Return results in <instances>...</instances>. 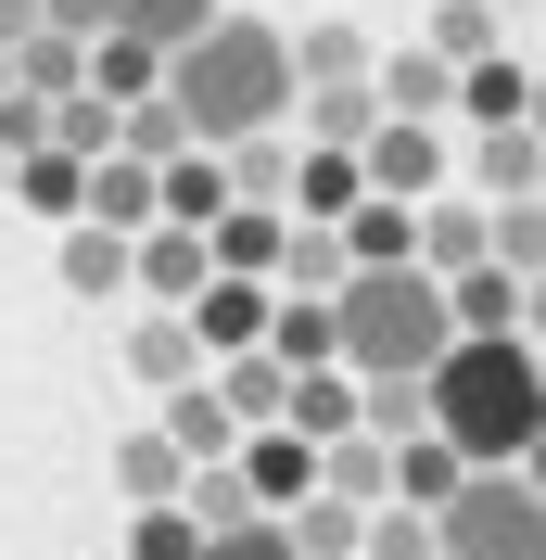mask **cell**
Returning a JSON list of instances; mask_svg holds the SVG:
<instances>
[{"mask_svg": "<svg viewBox=\"0 0 546 560\" xmlns=\"http://www.w3.org/2000/svg\"><path fill=\"white\" fill-rule=\"evenodd\" d=\"M166 103L191 115V140H254V128H280V115H293V38L216 0L204 26L166 51Z\"/></svg>", "mask_w": 546, "mask_h": 560, "instance_id": "obj_1", "label": "cell"}, {"mask_svg": "<svg viewBox=\"0 0 546 560\" xmlns=\"http://www.w3.org/2000/svg\"><path fill=\"white\" fill-rule=\"evenodd\" d=\"M419 408L458 458H521V433L546 420V370H534V331H458V345L419 370Z\"/></svg>", "mask_w": 546, "mask_h": 560, "instance_id": "obj_2", "label": "cell"}, {"mask_svg": "<svg viewBox=\"0 0 546 560\" xmlns=\"http://www.w3.org/2000/svg\"><path fill=\"white\" fill-rule=\"evenodd\" d=\"M444 345H458V318H444V268L381 255V268H343V280H331V357H343V370H432Z\"/></svg>", "mask_w": 546, "mask_h": 560, "instance_id": "obj_3", "label": "cell"}, {"mask_svg": "<svg viewBox=\"0 0 546 560\" xmlns=\"http://www.w3.org/2000/svg\"><path fill=\"white\" fill-rule=\"evenodd\" d=\"M356 166H369V191H394V205H432L444 191V140H432V115H381V128L356 140Z\"/></svg>", "mask_w": 546, "mask_h": 560, "instance_id": "obj_4", "label": "cell"}, {"mask_svg": "<svg viewBox=\"0 0 546 560\" xmlns=\"http://www.w3.org/2000/svg\"><path fill=\"white\" fill-rule=\"evenodd\" d=\"M229 458H241V485H254V510H293L318 485V433H293V420H254Z\"/></svg>", "mask_w": 546, "mask_h": 560, "instance_id": "obj_5", "label": "cell"}, {"mask_svg": "<svg viewBox=\"0 0 546 560\" xmlns=\"http://www.w3.org/2000/svg\"><path fill=\"white\" fill-rule=\"evenodd\" d=\"M76 217H103V230H153V166H140V153H90V166H76Z\"/></svg>", "mask_w": 546, "mask_h": 560, "instance_id": "obj_6", "label": "cell"}, {"mask_svg": "<svg viewBox=\"0 0 546 560\" xmlns=\"http://www.w3.org/2000/svg\"><path fill=\"white\" fill-rule=\"evenodd\" d=\"M369 90H381V115H444L458 103V65L432 38H407V51H369Z\"/></svg>", "mask_w": 546, "mask_h": 560, "instance_id": "obj_7", "label": "cell"}, {"mask_svg": "<svg viewBox=\"0 0 546 560\" xmlns=\"http://www.w3.org/2000/svg\"><path fill=\"white\" fill-rule=\"evenodd\" d=\"M153 205H166V217H191V230H204V217L229 205V153H216V140H178L166 166H153Z\"/></svg>", "mask_w": 546, "mask_h": 560, "instance_id": "obj_8", "label": "cell"}, {"mask_svg": "<svg viewBox=\"0 0 546 560\" xmlns=\"http://www.w3.org/2000/svg\"><path fill=\"white\" fill-rule=\"evenodd\" d=\"M64 293H76V306H115V293H128V230L64 217Z\"/></svg>", "mask_w": 546, "mask_h": 560, "instance_id": "obj_9", "label": "cell"}, {"mask_svg": "<svg viewBox=\"0 0 546 560\" xmlns=\"http://www.w3.org/2000/svg\"><path fill=\"white\" fill-rule=\"evenodd\" d=\"M343 268H356V255H343V230H331V217H280V255H268V280H280V293H331Z\"/></svg>", "mask_w": 546, "mask_h": 560, "instance_id": "obj_10", "label": "cell"}, {"mask_svg": "<svg viewBox=\"0 0 546 560\" xmlns=\"http://www.w3.org/2000/svg\"><path fill=\"white\" fill-rule=\"evenodd\" d=\"M293 115H306V140H343V153H356V140L381 128V90H369V77H306Z\"/></svg>", "mask_w": 546, "mask_h": 560, "instance_id": "obj_11", "label": "cell"}, {"mask_svg": "<svg viewBox=\"0 0 546 560\" xmlns=\"http://www.w3.org/2000/svg\"><path fill=\"white\" fill-rule=\"evenodd\" d=\"M444 318L458 331H521V280L496 255H471V268H444Z\"/></svg>", "mask_w": 546, "mask_h": 560, "instance_id": "obj_12", "label": "cell"}, {"mask_svg": "<svg viewBox=\"0 0 546 560\" xmlns=\"http://www.w3.org/2000/svg\"><path fill=\"white\" fill-rule=\"evenodd\" d=\"M521 90H534V77H521V51L496 38V51H471V65H458V103H444V115H471V128H509V115H521Z\"/></svg>", "mask_w": 546, "mask_h": 560, "instance_id": "obj_13", "label": "cell"}, {"mask_svg": "<svg viewBox=\"0 0 546 560\" xmlns=\"http://www.w3.org/2000/svg\"><path fill=\"white\" fill-rule=\"evenodd\" d=\"M331 230H343V255H356V268H381V255H419V205H394V191H356Z\"/></svg>", "mask_w": 546, "mask_h": 560, "instance_id": "obj_14", "label": "cell"}, {"mask_svg": "<svg viewBox=\"0 0 546 560\" xmlns=\"http://www.w3.org/2000/svg\"><path fill=\"white\" fill-rule=\"evenodd\" d=\"M153 433H166L178 458H216V446H241V420L216 408V383H204V370H191V383H166V420H153Z\"/></svg>", "mask_w": 546, "mask_h": 560, "instance_id": "obj_15", "label": "cell"}, {"mask_svg": "<svg viewBox=\"0 0 546 560\" xmlns=\"http://www.w3.org/2000/svg\"><path fill=\"white\" fill-rule=\"evenodd\" d=\"M280 191H293V217H343V205H356V191H369V166H356L343 140H306V166L280 178Z\"/></svg>", "mask_w": 546, "mask_h": 560, "instance_id": "obj_16", "label": "cell"}, {"mask_svg": "<svg viewBox=\"0 0 546 560\" xmlns=\"http://www.w3.org/2000/svg\"><path fill=\"white\" fill-rule=\"evenodd\" d=\"M90 90H103V103H140V90H166V51L128 38V26H103L90 38Z\"/></svg>", "mask_w": 546, "mask_h": 560, "instance_id": "obj_17", "label": "cell"}, {"mask_svg": "<svg viewBox=\"0 0 546 560\" xmlns=\"http://www.w3.org/2000/svg\"><path fill=\"white\" fill-rule=\"evenodd\" d=\"M534 166H546V140L521 128V115H509V128H483V140H471V178H483V205H509V191H534Z\"/></svg>", "mask_w": 546, "mask_h": 560, "instance_id": "obj_18", "label": "cell"}, {"mask_svg": "<svg viewBox=\"0 0 546 560\" xmlns=\"http://www.w3.org/2000/svg\"><path fill=\"white\" fill-rule=\"evenodd\" d=\"M280 383H293V370H280L268 345H241V357H216V408H229L241 433H254V420H280Z\"/></svg>", "mask_w": 546, "mask_h": 560, "instance_id": "obj_19", "label": "cell"}, {"mask_svg": "<svg viewBox=\"0 0 546 560\" xmlns=\"http://www.w3.org/2000/svg\"><path fill=\"white\" fill-rule=\"evenodd\" d=\"M204 255H216V268H254V280H268V255H280V217H268V205H241V191H229V205L204 217Z\"/></svg>", "mask_w": 546, "mask_h": 560, "instance_id": "obj_20", "label": "cell"}, {"mask_svg": "<svg viewBox=\"0 0 546 560\" xmlns=\"http://www.w3.org/2000/svg\"><path fill=\"white\" fill-rule=\"evenodd\" d=\"M483 255H496V268H546V191H509V205H483Z\"/></svg>", "mask_w": 546, "mask_h": 560, "instance_id": "obj_21", "label": "cell"}, {"mask_svg": "<svg viewBox=\"0 0 546 560\" xmlns=\"http://www.w3.org/2000/svg\"><path fill=\"white\" fill-rule=\"evenodd\" d=\"M128 370H140V383H153V395H166V383H191V370H204V345H191V318H140V331H128Z\"/></svg>", "mask_w": 546, "mask_h": 560, "instance_id": "obj_22", "label": "cell"}, {"mask_svg": "<svg viewBox=\"0 0 546 560\" xmlns=\"http://www.w3.org/2000/svg\"><path fill=\"white\" fill-rule=\"evenodd\" d=\"M458 471H471V458L444 446L432 420H419V433H394V497H419V510H432V497H444V485H458Z\"/></svg>", "mask_w": 546, "mask_h": 560, "instance_id": "obj_23", "label": "cell"}, {"mask_svg": "<svg viewBox=\"0 0 546 560\" xmlns=\"http://www.w3.org/2000/svg\"><path fill=\"white\" fill-rule=\"evenodd\" d=\"M306 77H369V38L343 26V13H318V26L293 38V90H306Z\"/></svg>", "mask_w": 546, "mask_h": 560, "instance_id": "obj_24", "label": "cell"}, {"mask_svg": "<svg viewBox=\"0 0 546 560\" xmlns=\"http://www.w3.org/2000/svg\"><path fill=\"white\" fill-rule=\"evenodd\" d=\"M419 38H432L444 65H471V51H496V38H509V13H496V0H444V13H432Z\"/></svg>", "mask_w": 546, "mask_h": 560, "instance_id": "obj_25", "label": "cell"}, {"mask_svg": "<svg viewBox=\"0 0 546 560\" xmlns=\"http://www.w3.org/2000/svg\"><path fill=\"white\" fill-rule=\"evenodd\" d=\"M178 471H191V458H178L166 433H153V420H140L128 446H115V485H128V497H178Z\"/></svg>", "mask_w": 546, "mask_h": 560, "instance_id": "obj_26", "label": "cell"}, {"mask_svg": "<svg viewBox=\"0 0 546 560\" xmlns=\"http://www.w3.org/2000/svg\"><path fill=\"white\" fill-rule=\"evenodd\" d=\"M483 255V205H419V268H471Z\"/></svg>", "mask_w": 546, "mask_h": 560, "instance_id": "obj_27", "label": "cell"}, {"mask_svg": "<svg viewBox=\"0 0 546 560\" xmlns=\"http://www.w3.org/2000/svg\"><path fill=\"white\" fill-rule=\"evenodd\" d=\"M204 548V523L178 510V497H140V523H128V560H191Z\"/></svg>", "mask_w": 546, "mask_h": 560, "instance_id": "obj_28", "label": "cell"}, {"mask_svg": "<svg viewBox=\"0 0 546 560\" xmlns=\"http://www.w3.org/2000/svg\"><path fill=\"white\" fill-rule=\"evenodd\" d=\"M191 560H306V548L280 535V510H254V523H216V535H204Z\"/></svg>", "mask_w": 546, "mask_h": 560, "instance_id": "obj_29", "label": "cell"}, {"mask_svg": "<svg viewBox=\"0 0 546 560\" xmlns=\"http://www.w3.org/2000/svg\"><path fill=\"white\" fill-rule=\"evenodd\" d=\"M204 13H216V0H115V26H128V38H153V51H178Z\"/></svg>", "mask_w": 546, "mask_h": 560, "instance_id": "obj_30", "label": "cell"}, {"mask_svg": "<svg viewBox=\"0 0 546 560\" xmlns=\"http://www.w3.org/2000/svg\"><path fill=\"white\" fill-rule=\"evenodd\" d=\"M521 331L546 345V268H521Z\"/></svg>", "mask_w": 546, "mask_h": 560, "instance_id": "obj_31", "label": "cell"}, {"mask_svg": "<svg viewBox=\"0 0 546 560\" xmlns=\"http://www.w3.org/2000/svg\"><path fill=\"white\" fill-rule=\"evenodd\" d=\"M38 26V0H0V51H13V38H26Z\"/></svg>", "mask_w": 546, "mask_h": 560, "instance_id": "obj_32", "label": "cell"}, {"mask_svg": "<svg viewBox=\"0 0 546 560\" xmlns=\"http://www.w3.org/2000/svg\"><path fill=\"white\" fill-rule=\"evenodd\" d=\"M521 128H534V140H546V77H534V90H521Z\"/></svg>", "mask_w": 546, "mask_h": 560, "instance_id": "obj_33", "label": "cell"}, {"mask_svg": "<svg viewBox=\"0 0 546 560\" xmlns=\"http://www.w3.org/2000/svg\"><path fill=\"white\" fill-rule=\"evenodd\" d=\"M0 205H13V153H0Z\"/></svg>", "mask_w": 546, "mask_h": 560, "instance_id": "obj_34", "label": "cell"}, {"mask_svg": "<svg viewBox=\"0 0 546 560\" xmlns=\"http://www.w3.org/2000/svg\"><path fill=\"white\" fill-rule=\"evenodd\" d=\"M0 90H13V51H0Z\"/></svg>", "mask_w": 546, "mask_h": 560, "instance_id": "obj_35", "label": "cell"}, {"mask_svg": "<svg viewBox=\"0 0 546 560\" xmlns=\"http://www.w3.org/2000/svg\"><path fill=\"white\" fill-rule=\"evenodd\" d=\"M496 13H534V0H496Z\"/></svg>", "mask_w": 546, "mask_h": 560, "instance_id": "obj_36", "label": "cell"}, {"mask_svg": "<svg viewBox=\"0 0 546 560\" xmlns=\"http://www.w3.org/2000/svg\"><path fill=\"white\" fill-rule=\"evenodd\" d=\"M534 370H546V345H534Z\"/></svg>", "mask_w": 546, "mask_h": 560, "instance_id": "obj_37", "label": "cell"}, {"mask_svg": "<svg viewBox=\"0 0 546 560\" xmlns=\"http://www.w3.org/2000/svg\"><path fill=\"white\" fill-rule=\"evenodd\" d=\"M534 13H546V0H534Z\"/></svg>", "mask_w": 546, "mask_h": 560, "instance_id": "obj_38", "label": "cell"}]
</instances>
